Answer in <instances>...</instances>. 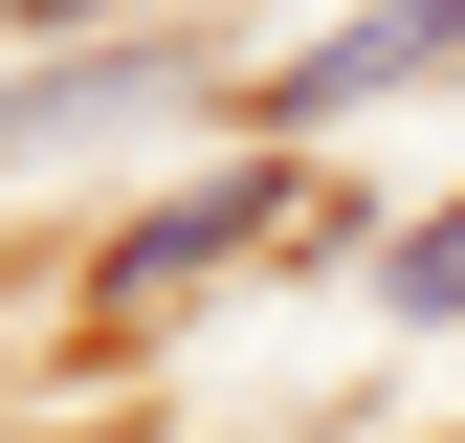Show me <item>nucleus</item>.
I'll list each match as a JSON object with an SVG mask.
<instances>
[{"label": "nucleus", "mask_w": 465, "mask_h": 443, "mask_svg": "<svg viewBox=\"0 0 465 443\" xmlns=\"http://www.w3.org/2000/svg\"><path fill=\"white\" fill-rule=\"evenodd\" d=\"M288 222H311V178H200V200H155L134 244L89 266V310H155V289H200L222 244H288Z\"/></svg>", "instance_id": "obj_1"}, {"label": "nucleus", "mask_w": 465, "mask_h": 443, "mask_svg": "<svg viewBox=\"0 0 465 443\" xmlns=\"http://www.w3.org/2000/svg\"><path fill=\"white\" fill-rule=\"evenodd\" d=\"M421 67H465V0H377V23H332L311 67L266 89V133H332V111H377V89H421Z\"/></svg>", "instance_id": "obj_2"}, {"label": "nucleus", "mask_w": 465, "mask_h": 443, "mask_svg": "<svg viewBox=\"0 0 465 443\" xmlns=\"http://www.w3.org/2000/svg\"><path fill=\"white\" fill-rule=\"evenodd\" d=\"M200 44H89V67H45V89H0V155H45V133H89V111H155Z\"/></svg>", "instance_id": "obj_3"}, {"label": "nucleus", "mask_w": 465, "mask_h": 443, "mask_svg": "<svg viewBox=\"0 0 465 443\" xmlns=\"http://www.w3.org/2000/svg\"><path fill=\"white\" fill-rule=\"evenodd\" d=\"M377 289L421 310V332H465V222H399V244H377Z\"/></svg>", "instance_id": "obj_4"}]
</instances>
